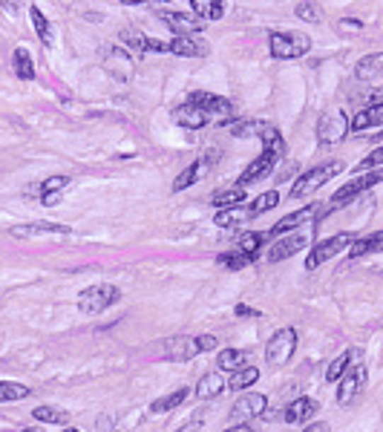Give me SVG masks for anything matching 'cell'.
<instances>
[{
    "label": "cell",
    "mask_w": 383,
    "mask_h": 432,
    "mask_svg": "<svg viewBox=\"0 0 383 432\" xmlns=\"http://www.w3.org/2000/svg\"><path fill=\"white\" fill-rule=\"evenodd\" d=\"M260 139H263V153L251 161V167L242 170V176H239V185H242V188H248V185H253V182H260V179H265V176H271L274 167H277V161H280V156L285 153V142H282V136H280L277 127L265 124V130L260 133Z\"/></svg>",
    "instance_id": "6da1fadb"
},
{
    "label": "cell",
    "mask_w": 383,
    "mask_h": 432,
    "mask_svg": "<svg viewBox=\"0 0 383 432\" xmlns=\"http://www.w3.org/2000/svg\"><path fill=\"white\" fill-rule=\"evenodd\" d=\"M383 182V167H377V170H369V173H358V179H352V182H346L343 188H340L331 199H328V208H326V213H331V210H337V208H346L355 196H360V193H366L369 188H375V185H380Z\"/></svg>",
    "instance_id": "7a4b0ae2"
},
{
    "label": "cell",
    "mask_w": 383,
    "mask_h": 432,
    "mask_svg": "<svg viewBox=\"0 0 383 432\" xmlns=\"http://www.w3.org/2000/svg\"><path fill=\"white\" fill-rule=\"evenodd\" d=\"M268 47H271V55L274 58H303L309 50H311V38L303 35V32H271L268 38Z\"/></svg>",
    "instance_id": "3957f363"
},
{
    "label": "cell",
    "mask_w": 383,
    "mask_h": 432,
    "mask_svg": "<svg viewBox=\"0 0 383 432\" xmlns=\"http://www.w3.org/2000/svg\"><path fill=\"white\" fill-rule=\"evenodd\" d=\"M343 170V164L340 161H328V164H320V167H314V170H309L306 176H300L294 185H291V199H303V196H309V193H314V191H320L328 179H334L337 173Z\"/></svg>",
    "instance_id": "277c9868"
},
{
    "label": "cell",
    "mask_w": 383,
    "mask_h": 432,
    "mask_svg": "<svg viewBox=\"0 0 383 432\" xmlns=\"http://www.w3.org/2000/svg\"><path fill=\"white\" fill-rule=\"evenodd\" d=\"M349 130H352V121L343 110H328L317 121V139H320V144H337L346 139Z\"/></svg>",
    "instance_id": "5b68a950"
},
{
    "label": "cell",
    "mask_w": 383,
    "mask_h": 432,
    "mask_svg": "<svg viewBox=\"0 0 383 432\" xmlns=\"http://www.w3.org/2000/svg\"><path fill=\"white\" fill-rule=\"evenodd\" d=\"M118 297H121V291H118L115 285H93V288H87V291H81V297H78V309H81L84 314H101L104 309L113 306V302H118Z\"/></svg>",
    "instance_id": "8992f818"
},
{
    "label": "cell",
    "mask_w": 383,
    "mask_h": 432,
    "mask_svg": "<svg viewBox=\"0 0 383 432\" xmlns=\"http://www.w3.org/2000/svg\"><path fill=\"white\" fill-rule=\"evenodd\" d=\"M294 349H297V331H294L291 326H285V329L274 331V337L268 340V346H265V363H271V366H285V363L291 360Z\"/></svg>",
    "instance_id": "52a82bcc"
},
{
    "label": "cell",
    "mask_w": 383,
    "mask_h": 432,
    "mask_svg": "<svg viewBox=\"0 0 383 432\" xmlns=\"http://www.w3.org/2000/svg\"><path fill=\"white\" fill-rule=\"evenodd\" d=\"M352 242H355V237L352 234H334V237H328V239H323L317 248H311V254L306 256V268L309 271H314V268H320L323 263H328L331 256H337L343 248H352Z\"/></svg>",
    "instance_id": "ba28073f"
},
{
    "label": "cell",
    "mask_w": 383,
    "mask_h": 432,
    "mask_svg": "<svg viewBox=\"0 0 383 432\" xmlns=\"http://www.w3.org/2000/svg\"><path fill=\"white\" fill-rule=\"evenodd\" d=\"M363 386H366V366L358 363V366H352L343 377H340V386H337V404H340V407H349V404L360 395Z\"/></svg>",
    "instance_id": "9c48e42d"
},
{
    "label": "cell",
    "mask_w": 383,
    "mask_h": 432,
    "mask_svg": "<svg viewBox=\"0 0 383 432\" xmlns=\"http://www.w3.org/2000/svg\"><path fill=\"white\" fill-rule=\"evenodd\" d=\"M199 352H202V349H199V340H196V337L176 334V337H167V340H164V358L173 360V363L193 360Z\"/></svg>",
    "instance_id": "30bf717a"
},
{
    "label": "cell",
    "mask_w": 383,
    "mask_h": 432,
    "mask_svg": "<svg viewBox=\"0 0 383 432\" xmlns=\"http://www.w3.org/2000/svg\"><path fill=\"white\" fill-rule=\"evenodd\" d=\"M188 101L199 104V107L207 113V118H210V121H214V118L225 121V118H231V115H234L231 101H228V98H222V96H214V93H190V96H188Z\"/></svg>",
    "instance_id": "8fae6325"
},
{
    "label": "cell",
    "mask_w": 383,
    "mask_h": 432,
    "mask_svg": "<svg viewBox=\"0 0 383 432\" xmlns=\"http://www.w3.org/2000/svg\"><path fill=\"white\" fill-rule=\"evenodd\" d=\"M159 18L164 21V26H170L176 35H188V38H196L202 32V26H205L202 18L188 15V12H167V9H161Z\"/></svg>",
    "instance_id": "7c38bea8"
},
{
    "label": "cell",
    "mask_w": 383,
    "mask_h": 432,
    "mask_svg": "<svg viewBox=\"0 0 383 432\" xmlns=\"http://www.w3.org/2000/svg\"><path fill=\"white\" fill-rule=\"evenodd\" d=\"M12 237L21 239H44V237H69V225H58V222H26V225H15Z\"/></svg>",
    "instance_id": "4fadbf2b"
},
{
    "label": "cell",
    "mask_w": 383,
    "mask_h": 432,
    "mask_svg": "<svg viewBox=\"0 0 383 432\" xmlns=\"http://www.w3.org/2000/svg\"><path fill=\"white\" fill-rule=\"evenodd\" d=\"M167 50L182 58H202L210 52V47L202 38H188V35H176L173 40H167Z\"/></svg>",
    "instance_id": "5bb4252c"
},
{
    "label": "cell",
    "mask_w": 383,
    "mask_h": 432,
    "mask_svg": "<svg viewBox=\"0 0 383 432\" xmlns=\"http://www.w3.org/2000/svg\"><path fill=\"white\" fill-rule=\"evenodd\" d=\"M320 213V208L317 205H306V208H300V210H294V213H288V216H282V220L271 228V237H282V234H288V231H297L300 225H306L309 220H314V216Z\"/></svg>",
    "instance_id": "9a60e30c"
},
{
    "label": "cell",
    "mask_w": 383,
    "mask_h": 432,
    "mask_svg": "<svg viewBox=\"0 0 383 432\" xmlns=\"http://www.w3.org/2000/svg\"><path fill=\"white\" fill-rule=\"evenodd\" d=\"M173 121L176 124H182V127H188V130H202L210 118H207V113L199 107V104H193V101H185V104H179L173 113Z\"/></svg>",
    "instance_id": "2e32d148"
},
{
    "label": "cell",
    "mask_w": 383,
    "mask_h": 432,
    "mask_svg": "<svg viewBox=\"0 0 383 432\" xmlns=\"http://www.w3.org/2000/svg\"><path fill=\"white\" fill-rule=\"evenodd\" d=\"M268 409V398L265 395H260V392H248V395H242L236 404H234V418H257V415H263Z\"/></svg>",
    "instance_id": "e0dca14e"
},
{
    "label": "cell",
    "mask_w": 383,
    "mask_h": 432,
    "mask_svg": "<svg viewBox=\"0 0 383 432\" xmlns=\"http://www.w3.org/2000/svg\"><path fill=\"white\" fill-rule=\"evenodd\" d=\"M306 237L303 234H294V237H285V239H277L274 242V248L268 251V259L271 263H282V259H288V256H294V254H300L303 248H306Z\"/></svg>",
    "instance_id": "ac0fdd59"
},
{
    "label": "cell",
    "mask_w": 383,
    "mask_h": 432,
    "mask_svg": "<svg viewBox=\"0 0 383 432\" xmlns=\"http://www.w3.org/2000/svg\"><path fill=\"white\" fill-rule=\"evenodd\" d=\"M217 156H210V159H196L190 167H185L179 176H176V182H173V191H188L190 185H196L205 173H207V167H210V161H214Z\"/></svg>",
    "instance_id": "d6986e66"
},
{
    "label": "cell",
    "mask_w": 383,
    "mask_h": 432,
    "mask_svg": "<svg viewBox=\"0 0 383 432\" xmlns=\"http://www.w3.org/2000/svg\"><path fill=\"white\" fill-rule=\"evenodd\" d=\"M314 412H317V401H311V398H297V401H291L285 407L282 421L285 424H303V421L314 418Z\"/></svg>",
    "instance_id": "ffe728a7"
},
{
    "label": "cell",
    "mask_w": 383,
    "mask_h": 432,
    "mask_svg": "<svg viewBox=\"0 0 383 432\" xmlns=\"http://www.w3.org/2000/svg\"><path fill=\"white\" fill-rule=\"evenodd\" d=\"M369 127H383V101L380 104H366L352 118V130H355V133H363V130H369Z\"/></svg>",
    "instance_id": "44dd1931"
},
{
    "label": "cell",
    "mask_w": 383,
    "mask_h": 432,
    "mask_svg": "<svg viewBox=\"0 0 383 432\" xmlns=\"http://www.w3.org/2000/svg\"><path fill=\"white\" fill-rule=\"evenodd\" d=\"M253 220V213H251V205H234V208H222L217 216H214V222L219 228H236L242 222Z\"/></svg>",
    "instance_id": "7402d4cb"
},
{
    "label": "cell",
    "mask_w": 383,
    "mask_h": 432,
    "mask_svg": "<svg viewBox=\"0 0 383 432\" xmlns=\"http://www.w3.org/2000/svg\"><path fill=\"white\" fill-rule=\"evenodd\" d=\"M383 75V52H372V55H363L358 64H355V78L358 81H375Z\"/></svg>",
    "instance_id": "603a6c76"
},
{
    "label": "cell",
    "mask_w": 383,
    "mask_h": 432,
    "mask_svg": "<svg viewBox=\"0 0 383 432\" xmlns=\"http://www.w3.org/2000/svg\"><path fill=\"white\" fill-rule=\"evenodd\" d=\"M360 363V352L358 349H352V352H343V355H337L334 360H331V366L326 369V380L328 383H334V380H340L343 377L352 366H358Z\"/></svg>",
    "instance_id": "cb8c5ba5"
},
{
    "label": "cell",
    "mask_w": 383,
    "mask_h": 432,
    "mask_svg": "<svg viewBox=\"0 0 383 432\" xmlns=\"http://www.w3.org/2000/svg\"><path fill=\"white\" fill-rule=\"evenodd\" d=\"M225 377L219 375V372H210V375H205L202 380H199V386H196V398H202V401H210V398H217V395H222L225 392Z\"/></svg>",
    "instance_id": "d4e9b609"
},
{
    "label": "cell",
    "mask_w": 383,
    "mask_h": 432,
    "mask_svg": "<svg viewBox=\"0 0 383 432\" xmlns=\"http://www.w3.org/2000/svg\"><path fill=\"white\" fill-rule=\"evenodd\" d=\"M377 251H383V231H375V234H369V237H363V239H355L352 248H349V256L358 259V256L377 254Z\"/></svg>",
    "instance_id": "484cf974"
},
{
    "label": "cell",
    "mask_w": 383,
    "mask_h": 432,
    "mask_svg": "<svg viewBox=\"0 0 383 432\" xmlns=\"http://www.w3.org/2000/svg\"><path fill=\"white\" fill-rule=\"evenodd\" d=\"M190 6L202 21H219L225 15V0H190Z\"/></svg>",
    "instance_id": "4316f807"
},
{
    "label": "cell",
    "mask_w": 383,
    "mask_h": 432,
    "mask_svg": "<svg viewBox=\"0 0 383 432\" xmlns=\"http://www.w3.org/2000/svg\"><path fill=\"white\" fill-rule=\"evenodd\" d=\"M253 259H257V254H245V251H239V248H234V251H228V254H219L217 256V263L222 266V268H228V271H242V268H248Z\"/></svg>",
    "instance_id": "83f0119b"
},
{
    "label": "cell",
    "mask_w": 383,
    "mask_h": 432,
    "mask_svg": "<svg viewBox=\"0 0 383 432\" xmlns=\"http://www.w3.org/2000/svg\"><path fill=\"white\" fill-rule=\"evenodd\" d=\"M245 202V188L242 185H234V188H222L210 196V205H217L219 210L222 208H234V205H242Z\"/></svg>",
    "instance_id": "f1b7e54d"
},
{
    "label": "cell",
    "mask_w": 383,
    "mask_h": 432,
    "mask_svg": "<svg viewBox=\"0 0 383 432\" xmlns=\"http://www.w3.org/2000/svg\"><path fill=\"white\" fill-rule=\"evenodd\" d=\"M12 69H15V75H18L21 81H32V78H35V64H32L29 50L18 47V50L12 52Z\"/></svg>",
    "instance_id": "f546056e"
},
{
    "label": "cell",
    "mask_w": 383,
    "mask_h": 432,
    "mask_svg": "<svg viewBox=\"0 0 383 432\" xmlns=\"http://www.w3.org/2000/svg\"><path fill=\"white\" fill-rule=\"evenodd\" d=\"M188 389L182 386V389H176V392H170V395H164V398H159V401H153L150 404V409L159 415V412H170V409H176V407H182L185 401H188Z\"/></svg>",
    "instance_id": "4dcf8cb0"
},
{
    "label": "cell",
    "mask_w": 383,
    "mask_h": 432,
    "mask_svg": "<svg viewBox=\"0 0 383 432\" xmlns=\"http://www.w3.org/2000/svg\"><path fill=\"white\" fill-rule=\"evenodd\" d=\"M260 380V369L257 366H242L228 377V389H248Z\"/></svg>",
    "instance_id": "1f68e13d"
},
{
    "label": "cell",
    "mask_w": 383,
    "mask_h": 432,
    "mask_svg": "<svg viewBox=\"0 0 383 432\" xmlns=\"http://www.w3.org/2000/svg\"><path fill=\"white\" fill-rule=\"evenodd\" d=\"M32 395V389L23 383H9V380H0V404H9V401H23Z\"/></svg>",
    "instance_id": "d6a6232c"
},
{
    "label": "cell",
    "mask_w": 383,
    "mask_h": 432,
    "mask_svg": "<svg viewBox=\"0 0 383 432\" xmlns=\"http://www.w3.org/2000/svg\"><path fill=\"white\" fill-rule=\"evenodd\" d=\"M124 43H127V50H133L136 55H144L147 52V35H142L139 29H121V35H118Z\"/></svg>",
    "instance_id": "836d02e7"
},
{
    "label": "cell",
    "mask_w": 383,
    "mask_h": 432,
    "mask_svg": "<svg viewBox=\"0 0 383 432\" xmlns=\"http://www.w3.org/2000/svg\"><path fill=\"white\" fill-rule=\"evenodd\" d=\"M263 130H265V121H236V124H231V136L234 139H251V136L260 139Z\"/></svg>",
    "instance_id": "e575fe53"
},
{
    "label": "cell",
    "mask_w": 383,
    "mask_h": 432,
    "mask_svg": "<svg viewBox=\"0 0 383 432\" xmlns=\"http://www.w3.org/2000/svg\"><path fill=\"white\" fill-rule=\"evenodd\" d=\"M29 15H32V23H35V32H38V38L47 43V47H52V26H50V21L44 18V12H40L38 6H29Z\"/></svg>",
    "instance_id": "d590c367"
},
{
    "label": "cell",
    "mask_w": 383,
    "mask_h": 432,
    "mask_svg": "<svg viewBox=\"0 0 383 432\" xmlns=\"http://www.w3.org/2000/svg\"><path fill=\"white\" fill-rule=\"evenodd\" d=\"M32 415L40 424H67L69 421V412L67 409H58V407H38Z\"/></svg>",
    "instance_id": "8d00e7d4"
},
{
    "label": "cell",
    "mask_w": 383,
    "mask_h": 432,
    "mask_svg": "<svg viewBox=\"0 0 383 432\" xmlns=\"http://www.w3.org/2000/svg\"><path fill=\"white\" fill-rule=\"evenodd\" d=\"M242 363H248V358H245V352H239V349H222L219 358H217V366H219V369H231V372L242 369Z\"/></svg>",
    "instance_id": "74e56055"
},
{
    "label": "cell",
    "mask_w": 383,
    "mask_h": 432,
    "mask_svg": "<svg viewBox=\"0 0 383 432\" xmlns=\"http://www.w3.org/2000/svg\"><path fill=\"white\" fill-rule=\"evenodd\" d=\"M277 205H280V193H277V191H268V193H260L257 199L251 202V213L260 216V213H265V210H271V208H277Z\"/></svg>",
    "instance_id": "f35d334b"
},
{
    "label": "cell",
    "mask_w": 383,
    "mask_h": 432,
    "mask_svg": "<svg viewBox=\"0 0 383 432\" xmlns=\"http://www.w3.org/2000/svg\"><path fill=\"white\" fill-rule=\"evenodd\" d=\"M67 188H69V176H50L40 185V196H58Z\"/></svg>",
    "instance_id": "ab89813d"
},
{
    "label": "cell",
    "mask_w": 383,
    "mask_h": 432,
    "mask_svg": "<svg viewBox=\"0 0 383 432\" xmlns=\"http://www.w3.org/2000/svg\"><path fill=\"white\" fill-rule=\"evenodd\" d=\"M263 239H265V234H242V237L236 239V248L245 251V254H257L260 245H263Z\"/></svg>",
    "instance_id": "60d3db41"
},
{
    "label": "cell",
    "mask_w": 383,
    "mask_h": 432,
    "mask_svg": "<svg viewBox=\"0 0 383 432\" xmlns=\"http://www.w3.org/2000/svg\"><path fill=\"white\" fill-rule=\"evenodd\" d=\"M297 18L306 21V23H320L323 21V9L317 4H300L297 6Z\"/></svg>",
    "instance_id": "b9f144b4"
},
{
    "label": "cell",
    "mask_w": 383,
    "mask_h": 432,
    "mask_svg": "<svg viewBox=\"0 0 383 432\" xmlns=\"http://www.w3.org/2000/svg\"><path fill=\"white\" fill-rule=\"evenodd\" d=\"M383 164V147H377V150H372L363 161H358V167H355V173H369V170H377Z\"/></svg>",
    "instance_id": "7bdbcfd3"
},
{
    "label": "cell",
    "mask_w": 383,
    "mask_h": 432,
    "mask_svg": "<svg viewBox=\"0 0 383 432\" xmlns=\"http://www.w3.org/2000/svg\"><path fill=\"white\" fill-rule=\"evenodd\" d=\"M196 340H199V349L202 352H210V349H217V346H219V337H214V334H202Z\"/></svg>",
    "instance_id": "ee69618b"
},
{
    "label": "cell",
    "mask_w": 383,
    "mask_h": 432,
    "mask_svg": "<svg viewBox=\"0 0 383 432\" xmlns=\"http://www.w3.org/2000/svg\"><path fill=\"white\" fill-rule=\"evenodd\" d=\"M360 26H363L360 21H340V23H337V29H340V32H358Z\"/></svg>",
    "instance_id": "f6af8a7d"
},
{
    "label": "cell",
    "mask_w": 383,
    "mask_h": 432,
    "mask_svg": "<svg viewBox=\"0 0 383 432\" xmlns=\"http://www.w3.org/2000/svg\"><path fill=\"white\" fill-rule=\"evenodd\" d=\"M0 6H4L6 12H12V15H15V12L21 9V0H0Z\"/></svg>",
    "instance_id": "bcb514c9"
},
{
    "label": "cell",
    "mask_w": 383,
    "mask_h": 432,
    "mask_svg": "<svg viewBox=\"0 0 383 432\" xmlns=\"http://www.w3.org/2000/svg\"><path fill=\"white\" fill-rule=\"evenodd\" d=\"M236 314H239V317H260L257 309H248V306H236Z\"/></svg>",
    "instance_id": "7dc6e473"
},
{
    "label": "cell",
    "mask_w": 383,
    "mask_h": 432,
    "mask_svg": "<svg viewBox=\"0 0 383 432\" xmlns=\"http://www.w3.org/2000/svg\"><path fill=\"white\" fill-rule=\"evenodd\" d=\"M306 432H328V424H311L306 426Z\"/></svg>",
    "instance_id": "c3c4849f"
},
{
    "label": "cell",
    "mask_w": 383,
    "mask_h": 432,
    "mask_svg": "<svg viewBox=\"0 0 383 432\" xmlns=\"http://www.w3.org/2000/svg\"><path fill=\"white\" fill-rule=\"evenodd\" d=\"M225 432H251V426L248 424H236V426H228Z\"/></svg>",
    "instance_id": "681fc988"
},
{
    "label": "cell",
    "mask_w": 383,
    "mask_h": 432,
    "mask_svg": "<svg viewBox=\"0 0 383 432\" xmlns=\"http://www.w3.org/2000/svg\"><path fill=\"white\" fill-rule=\"evenodd\" d=\"M193 429H199V421H193V424H188V426H182L179 432H193Z\"/></svg>",
    "instance_id": "f907efd6"
},
{
    "label": "cell",
    "mask_w": 383,
    "mask_h": 432,
    "mask_svg": "<svg viewBox=\"0 0 383 432\" xmlns=\"http://www.w3.org/2000/svg\"><path fill=\"white\" fill-rule=\"evenodd\" d=\"M124 6H136V4H144V0H121Z\"/></svg>",
    "instance_id": "816d5d0a"
},
{
    "label": "cell",
    "mask_w": 383,
    "mask_h": 432,
    "mask_svg": "<svg viewBox=\"0 0 383 432\" xmlns=\"http://www.w3.org/2000/svg\"><path fill=\"white\" fill-rule=\"evenodd\" d=\"M23 432H44V429H23Z\"/></svg>",
    "instance_id": "f5cc1de1"
},
{
    "label": "cell",
    "mask_w": 383,
    "mask_h": 432,
    "mask_svg": "<svg viewBox=\"0 0 383 432\" xmlns=\"http://www.w3.org/2000/svg\"><path fill=\"white\" fill-rule=\"evenodd\" d=\"M67 432H78V429H75V426H69V429H67Z\"/></svg>",
    "instance_id": "db71d44e"
}]
</instances>
